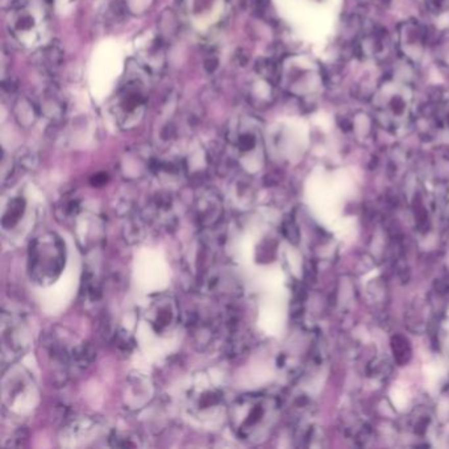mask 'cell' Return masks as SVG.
I'll list each match as a JSON object with an SVG mask.
<instances>
[{
  "label": "cell",
  "instance_id": "9a60e30c",
  "mask_svg": "<svg viewBox=\"0 0 449 449\" xmlns=\"http://www.w3.org/2000/svg\"><path fill=\"white\" fill-rule=\"evenodd\" d=\"M20 162H21L24 166L32 167L36 162H37V157H36V154L32 153V152H26V153L21 154Z\"/></svg>",
  "mask_w": 449,
  "mask_h": 449
},
{
  "label": "cell",
  "instance_id": "ac0fdd59",
  "mask_svg": "<svg viewBox=\"0 0 449 449\" xmlns=\"http://www.w3.org/2000/svg\"><path fill=\"white\" fill-rule=\"evenodd\" d=\"M91 182H92V185H95V186L103 185V183L107 182V174H104V173L96 174V176H95L94 178H92Z\"/></svg>",
  "mask_w": 449,
  "mask_h": 449
},
{
  "label": "cell",
  "instance_id": "3957f363",
  "mask_svg": "<svg viewBox=\"0 0 449 449\" xmlns=\"http://www.w3.org/2000/svg\"><path fill=\"white\" fill-rule=\"evenodd\" d=\"M377 96L378 116L383 122H402L408 116V95L406 90L386 85L381 87Z\"/></svg>",
  "mask_w": 449,
  "mask_h": 449
},
{
  "label": "cell",
  "instance_id": "6da1fadb",
  "mask_svg": "<svg viewBox=\"0 0 449 449\" xmlns=\"http://www.w3.org/2000/svg\"><path fill=\"white\" fill-rule=\"evenodd\" d=\"M271 402L262 395H242L230 407V420L235 434L244 441L255 443L264 436L270 416Z\"/></svg>",
  "mask_w": 449,
  "mask_h": 449
},
{
  "label": "cell",
  "instance_id": "8fae6325",
  "mask_svg": "<svg viewBox=\"0 0 449 449\" xmlns=\"http://www.w3.org/2000/svg\"><path fill=\"white\" fill-rule=\"evenodd\" d=\"M63 51L58 42H52L49 46H46L42 52V61H44V67L47 70H54L58 67L62 62Z\"/></svg>",
  "mask_w": 449,
  "mask_h": 449
},
{
  "label": "cell",
  "instance_id": "ba28073f",
  "mask_svg": "<svg viewBox=\"0 0 449 449\" xmlns=\"http://www.w3.org/2000/svg\"><path fill=\"white\" fill-rule=\"evenodd\" d=\"M401 37L407 51L412 53L411 56H420L421 49L426 44V31L418 21L405 22Z\"/></svg>",
  "mask_w": 449,
  "mask_h": 449
},
{
  "label": "cell",
  "instance_id": "e0dca14e",
  "mask_svg": "<svg viewBox=\"0 0 449 449\" xmlns=\"http://www.w3.org/2000/svg\"><path fill=\"white\" fill-rule=\"evenodd\" d=\"M3 88L6 91L8 92H13L17 88V83L13 81L12 78H8V79H4L3 81Z\"/></svg>",
  "mask_w": 449,
  "mask_h": 449
},
{
  "label": "cell",
  "instance_id": "5b68a950",
  "mask_svg": "<svg viewBox=\"0 0 449 449\" xmlns=\"http://www.w3.org/2000/svg\"><path fill=\"white\" fill-rule=\"evenodd\" d=\"M223 215V199L212 187L203 189L195 202V216L203 228H214Z\"/></svg>",
  "mask_w": 449,
  "mask_h": 449
},
{
  "label": "cell",
  "instance_id": "8992f818",
  "mask_svg": "<svg viewBox=\"0 0 449 449\" xmlns=\"http://www.w3.org/2000/svg\"><path fill=\"white\" fill-rule=\"evenodd\" d=\"M2 337H3V355L11 356V360L21 355L27 348L28 333L26 327L19 317L3 314V328H2Z\"/></svg>",
  "mask_w": 449,
  "mask_h": 449
},
{
  "label": "cell",
  "instance_id": "30bf717a",
  "mask_svg": "<svg viewBox=\"0 0 449 449\" xmlns=\"http://www.w3.org/2000/svg\"><path fill=\"white\" fill-rule=\"evenodd\" d=\"M15 107L16 120H17L20 126L28 127L35 122L37 113H36V110L33 107V104L31 103V101H28L27 97H21V99L16 102Z\"/></svg>",
  "mask_w": 449,
  "mask_h": 449
},
{
  "label": "cell",
  "instance_id": "7a4b0ae2",
  "mask_svg": "<svg viewBox=\"0 0 449 449\" xmlns=\"http://www.w3.org/2000/svg\"><path fill=\"white\" fill-rule=\"evenodd\" d=\"M65 266V244L53 232H47L31 242L29 274L35 282L47 285L58 278Z\"/></svg>",
  "mask_w": 449,
  "mask_h": 449
},
{
  "label": "cell",
  "instance_id": "277c9868",
  "mask_svg": "<svg viewBox=\"0 0 449 449\" xmlns=\"http://www.w3.org/2000/svg\"><path fill=\"white\" fill-rule=\"evenodd\" d=\"M146 320L157 333H167L179 320V307L173 296L161 295L152 301L146 310Z\"/></svg>",
  "mask_w": 449,
  "mask_h": 449
},
{
  "label": "cell",
  "instance_id": "5bb4252c",
  "mask_svg": "<svg viewBox=\"0 0 449 449\" xmlns=\"http://www.w3.org/2000/svg\"><path fill=\"white\" fill-rule=\"evenodd\" d=\"M431 12L435 15L449 12V0H427Z\"/></svg>",
  "mask_w": 449,
  "mask_h": 449
},
{
  "label": "cell",
  "instance_id": "9c48e42d",
  "mask_svg": "<svg viewBox=\"0 0 449 449\" xmlns=\"http://www.w3.org/2000/svg\"><path fill=\"white\" fill-rule=\"evenodd\" d=\"M232 145L240 154L252 153L258 148V135L256 129H244L241 132H236L235 138L232 140Z\"/></svg>",
  "mask_w": 449,
  "mask_h": 449
},
{
  "label": "cell",
  "instance_id": "7c38bea8",
  "mask_svg": "<svg viewBox=\"0 0 449 449\" xmlns=\"http://www.w3.org/2000/svg\"><path fill=\"white\" fill-rule=\"evenodd\" d=\"M24 201L21 198H15L10 202V207L7 208L3 216V227L4 228H11L15 226L19 219L21 217L22 211H24Z\"/></svg>",
  "mask_w": 449,
  "mask_h": 449
},
{
  "label": "cell",
  "instance_id": "4fadbf2b",
  "mask_svg": "<svg viewBox=\"0 0 449 449\" xmlns=\"http://www.w3.org/2000/svg\"><path fill=\"white\" fill-rule=\"evenodd\" d=\"M256 71L260 74L261 77H264L267 81L274 82L280 79V67L274 62L273 60H260L257 61V65H256Z\"/></svg>",
  "mask_w": 449,
  "mask_h": 449
},
{
  "label": "cell",
  "instance_id": "52a82bcc",
  "mask_svg": "<svg viewBox=\"0 0 449 449\" xmlns=\"http://www.w3.org/2000/svg\"><path fill=\"white\" fill-rule=\"evenodd\" d=\"M144 103L145 96L141 86L137 81H133L129 82L128 85L122 88L116 107L124 119H132V117L141 116Z\"/></svg>",
  "mask_w": 449,
  "mask_h": 449
},
{
  "label": "cell",
  "instance_id": "2e32d148",
  "mask_svg": "<svg viewBox=\"0 0 449 449\" xmlns=\"http://www.w3.org/2000/svg\"><path fill=\"white\" fill-rule=\"evenodd\" d=\"M217 65H219V62H217L216 58L211 57V58L206 60V62H204V69H206L207 72H214L217 69Z\"/></svg>",
  "mask_w": 449,
  "mask_h": 449
}]
</instances>
